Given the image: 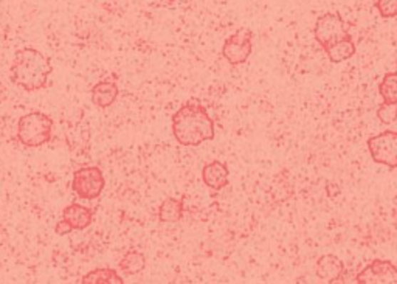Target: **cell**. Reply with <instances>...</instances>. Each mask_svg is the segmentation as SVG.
I'll use <instances>...</instances> for the list:
<instances>
[{"label": "cell", "instance_id": "52a82bcc", "mask_svg": "<svg viewBox=\"0 0 397 284\" xmlns=\"http://www.w3.org/2000/svg\"><path fill=\"white\" fill-rule=\"evenodd\" d=\"M253 51V31L249 28H239L227 38L222 46V56L232 65L244 64Z\"/></svg>", "mask_w": 397, "mask_h": 284}, {"label": "cell", "instance_id": "30bf717a", "mask_svg": "<svg viewBox=\"0 0 397 284\" xmlns=\"http://www.w3.org/2000/svg\"><path fill=\"white\" fill-rule=\"evenodd\" d=\"M345 272V263H343L337 255H321L316 261L315 273L324 283H335L343 277Z\"/></svg>", "mask_w": 397, "mask_h": 284}, {"label": "cell", "instance_id": "8992f818", "mask_svg": "<svg viewBox=\"0 0 397 284\" xmlns=\"http://www.w3.org/2000/svg\"><path fill=\"white\" fill-rule=\"evenodd\" d=\"M368 151L371 154V159L390 169L397 168V132L396 131H383L377 135L369 137Z\"/></svg>", "mask_w": 397, "mask_h": 284}, {"label": "cell", "instance_id": "7c38bea8", "mask_svg": "<svg viewBox=\"0 0 397 284\" xmlns=\"http://www.w3.org/2000/svg\"><path fill=\"white\" fill-rule=\"evenodd\" d=\"M118 85L113 81H100L92 88V102L100 109H108L118 98Z\"/></svg>", "mask_w": 397, "mask_h": 284}, {"label": "cell", "instance_id": "ffe728a7", "mask_svg": "<svg viewBox=\"0 0 397 284\" xmlns=\"http://www.w3.org/2000/svg\"><path fill=\"white\" fill-rule=\"evenodd\" d=\"M55 231H56V235H59V236H66L68 233H72L73 228H72V226H70V223L66 219H61V221L56 222Z\"/></svg>", "mask_w": 397, "mask_h": 284}, {"label": "cell", "instance_id": "e0dca14e", "mask_svg": "<svg viewBox=\"0 0 397 284\" xmlns=\"http://www.w3.org/2000/svg\"><path fill=\"white\" fill-rule=\"evenodd\" d=\"M378 95L383 102H396L397 105V72H388L381 84H378Z\"/></svg>", "mask_w": 397, "mask_h": 284}, {"label": "cell", "instance_id": "ba28073f", "mask_svg": "<svg viewBox=\"0 0 397 284\" xmlns=\"http://www.w3.org/2000/svg\"><path fill=\"white\" fill-rule=\"evenodd\" d=\"M359 284H397V265L391 261L374 260L356 275Z\"/></svg>", "mask_w": 397, "mask_h": 284}, {"label": "cell", "instance_id": "5b68a950", "mask_svg": "<svg viewBox=\"0 0 397 284\" xmlns=\"http://www.w3.org/2000/svg\"><path fill=\"white\" fill-rule=\"evenodd\" d=\"M348 34L346 23L343 21L341 14L337 11L324 13L315 22L314 36L323 50L346 38Z\"/></svg>", "mask_w": 397, "mask_h": 284}, {"label": "cell", "instance_id": "44dd1931", "mask_svg": "<svg viewBox=\"0 0 397 284\" xmlns=\"http://www.w3.org/2000/svg\"><path fill=\"white\" fill-rule=\"evenodd\" d=\"M167 2H175V0H167Z\"/></svg>", "mask_w": 397, "mask_h": 284}, {"label": "cell", "instance_id": "d6986e66", "mask_svg": "<svg viewBox=\"0 0 397 284\" xmlns=\"http://www.w3.org/2000/svg\"><path fill=\"white\" fill-rule=\"evenodd\" d=\"M376 8L382 19L397 17V0H376Z\"/></svg>", "mask_w": 397, "mask_h": 284}, {"label": "cell", "instance_id": "8fae6325", "mask_svg": "<svg viewBox=\"0 0 397 284\" xmlns=\"http://www.w3.org/2000/svg\"><path fill=\"white\" fill-rule=\"evenodd\" d=\"M66 219L73 230H86L93 222V210L81 204H70L63 211Z\"/></svg>", "mask_w": 397, "mask_h": 284}, {"label": "cell", "instance_id": "9a60e30c", "mask_svg": "<svg viewBox=\"0 0 397 284\" xmlns=\"http://www.w3.org/2000/svg\"><path fill=\"white\" fill-rule=\"evenodd\" d=\"M81 283L83 284H123L125 280L120 277L117 270H113L110 268H101V269L98 268V269H93L89 273H86L81 278Z\"/></svg>", "mask_w": 397, "mask_h": 284}, {"label": "cell", "instance_id": "2e32d148", "mask_svg": "<svg viewBox=\"0 0 397 284\" xmlns=\"http://www.w3.org/2000/svg\"><path fill=\"white\" fill-rule=\"evenodd\" d=\"M120 270L125 275H137L146 268V258L138 251H129L118 263Z\"/></svg>", "mask_w": 397, "mask_h": 284}, {"label": "cell", "instance_id": "5bb4252c", "mask_svg": "<svg viewBox=\"0 0 397 284\" xmlns=\"http://www.w3.org/2000/svg\"><path fill=\"white\" fill-rule=\"evenodd\" d=\"M183 218V201L167 197L158 206V221L163 223H175Z\"/></svg>", "mask_w": 397, "mask_h": 284}, {"label": "cell", "instance_id": "7a4b0ae2", "mask_svg": "<svg viewBox=\"0 0 397 284\" xmlns=\"http://www.w3.org/2000/svg\"><path fill=\"white\" fill-rule=\"evenodd\" d=\"M53 72L50 59L36 48H22L11 64V80L26 92H36L47 85Z\"/></svg>", "mask_w": 397, "mask_h": 284}, {"label": "cell", "instance_id": "6da1fadb", "mask_svg": "<svg viewBox=\"0 0 397 284\" xmlns=\"http://www.w3.org/2000/svg\"><path fill=\"white\" fill-rule=\"evenodd\" d=\"M172 135L182 146H200L215 140V122L199 100H190L172 115Z\"/></svg>", "mask_w": 397, "mask_h": 284}, {"label": "cell", "instance_id": "277c9868", "mask_svg": "<svg viewBox=\"0 0 397 284\" xmlns=\"http://www.w3.org/2000/svg\"><path fill=\"white\" fill-rule=\"evenodd\" d=\"M105 186L103 171L98 167H83L73 173V193L86 201L98 199Z\"/></svg>", "mask_w": 397, "mask_h": 284}, {"label": "cell", "instance_id": "3957f363", "mask_svg": "<svg viewBox=\"0 0 397 284\" xmlns=\"http://www.w3.org/2000/svg\"><path fill=\"white\" fill-rule=\"evenodd\" d=\"M53 120L42 112H30L19 118L17 139L26 148H39L51 139Z\"/></svg>", "mask_w": 397, "mask_h": 284}, {"label": "cell", "instance_id": "ac0fdd59", "mask_svg": "<svg viewBox=\"0 0 397 284\" xmlns=\"http://www.w3.org/2000/svg\"><path fill=\"white\" fill-rule=\"evenodd\" d=\"M376 115L381 123L391 125L397 122V105L396 102H382V105L378 106Z\"/></svg>", "mask_w": 397, "mask_h": 284}, {"label": "cell", "instance_id": "4fadbf2b", "mask_svg": "<svg viewBox=\"0 0 397 284\" xmlns=\"http://www.w3.org/2000/svg\"><path fill=\"white\" fill-rule=\"evenodd\" d=\"M326 56L329 58V61L334 64H340L343 61H348L352 56L356 55L357 47L356 42L352 39L351 34H348L346 38H343L341 41L335 42V44L329 46L328 48H324Z\"/></svg>", "mask_w": 397, "mask_h": 284}, {"label": "cell", "instance_id": "9c48e42d", "mask_svg": "<svg viewBox=\"0 0 397 284\" xmlns=\"http://www.w3.org/2000/svg\"><path fill=\"white\" fill-rule=\"evenodd\" d=\"M202 180H204V184L208 188L220 191V189H224L230 184V169H228L224 162L213 160L207 163L204 169H202Z\"/></svg>", "mask_w": 397, "mask_h": 284}]
</instances>
